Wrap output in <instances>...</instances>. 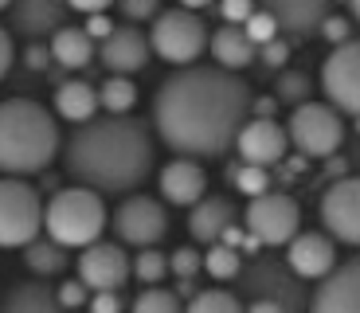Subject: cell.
Here are the masks:
<instances>
[{
	"mask_svg": "<svg viewBox=\"0 0 360 313\" xmlns=\"http://www.w3.org/2000/svg\"><path fill=\"white\" fill-rule=\"evenodd\" d=\"M286 267L297 278H325L337 267V247L325 231H297L286 243Z\"/></svg>",
	"mask_w": 360,
	"mask_h": 313,
	"instance_id": "2e32d148",
	"label": "cell"
},
{
	"mask_svg": "<svg viewBox=\"0 0 360 313\" xmlns=\"http://www.w3.org/2000/svg\"><path fill=\"white\" fill-rule=\"evenodd\" d=\"M235 149H239V161L247 165H278L290 149V137H286V125H278L274 117H247L235 134Z\"/></svg>",
	"mask_w": 360,
	"mask_h": 313,
	"instance_id": "5bb4252c",
	"label": "cell"
},
{
	"mask_svg": "<svg viewBox=\"0 0 360 313\" xmlns=\"http://www.w3.org/2000/svg\"><path fill=\"white\" fill-rule=\"evenodd\" d=\"M44 227V200L24 177H0V247H24Z\"/></svg>",
	"mask_w": 360,
	"mask_h": 313,
	"instance_id": "52a82bcc",
	"label": "cell"
},
{
	"mask_svg": "<svg viewBox=\"0 0 360 313\" xmlns=\"http://www.w3.org/2000/svg\"><path fill=\"white\" fill-rule=\"evenodd\" d=\"M274 110H278L274 98H251V114L255 117H274Z\"/></svg>",
	"mask_w": 360,
	"mask_h": 313,
	"instance_id": "bcb514c9",
	"label": "cell"
},
{
	"mask_svg": "<svg viewBox=\"0 0 360 313\" xmlns=\"http://www.w3.org/2000/svg\"><path fill=\"white\" fill-rule=\"evenodd\" d=\"M184 313H243L239 294H227V290H204V294H192Z\"/></svg>",
	"mask_w": 360,
	"mask_h": 313,
	"instance_id": "f546056e",
	"label": "cell"
},
{
	"mask_svg": "<svg viewBox=\"0 0 360 313\" xmlns=\"http://www.w3.org/2000/svg\"><path fill=\"white\" fill-rule=\"evenodd\" d=\"M251 117V87L224 67H176L157 87L153 129L180 157L204 161L231 149L239 125Z\"/></svg>",
	"mask_w": 360,
	"mask_h": 313,
	"instance_id": "6da1fadb",
	"label": "cell"
},
{
	"mask_svg": "<svg viewBox=\"0 0 360 313\" xmlns=\"http://www.w3.org/2000/svg\"><path fill=\"white\" fill-rule=\"evenodd\" d=\"M321 224L333 243L356 247L360 243V180L341 172L321 196Z\"/></svg>",
	"mask_w": 360,
	"mask_h": 313,
	"instance_id": "7c38bea8",
	"label": "cell"
},
{
	"mask_svg": "<svg viewBox=\"0 0 360 313\" xmlns=\"http://www.w3.org/2000/svg\"><path fill=\"white\" fill-rule=\"evenodd\" d=\"M231 282H235V294L266 298V302L282 305V313L306 309V286H302V278H297L286 262L270 259V255H255L247 267H239V274H235Z\"/></svg>",
	"mask_w": 360,
	"mask_h": 313,
	"instance_id": "5b68a950",
	"label": "cell"
},
{
	"mask_svg": "<svg viewBox=\"0 0 360 313\" xmlns=\"http://www.w3.org/2000/svg\"><path fill=\"white\" fill-rule=\"evenodd\" d=\"M24 63L32 67V71H47V63H51V51H47L44 44H32V47H27V55H24Z\"/></svg>",
	"mask_w": 360,
	"mask_h": 313,
	"instance_id": "7bdbcfd3",
	"label": "cell"
},
{
	"mask_svg": "<svg viewBox=\"0 0 360 313\" xmlns=\"http://www.w3.org/2000/svg\"><path fill=\"white\" fill-rule=\"evenodd\" d=\"M200 267L216 278V282H231V278L239 274V267H243V259H239V250L227 247V243H207L204 262H200Z\"/></svg>",
	"mask_w": 360,
	"mask_h": 313,
	"instance_id": "83f0119b",
	"label": "cell"
},
{
	"mask_svg": "<svg viewBox=\"0 0 360 313\" xmlns=\"http://www.w3.org/2000/svg\"><path fill=\"white\" fill-rule=\"evenodd\" d=\"M51 59L59 63V67H67V71H79V67H86L90 59H94V39L82 32V27H55L51 32Z\"/></svg>",
	"mask_w": 360,
	"mask_h": 313,
	"instance_id": "cb8c5ba5",
	"label": "cell"
},
{
	"mask_svg": "<svg viewBox=\"0 0 360 313\" xmlns=\"http://www.w3.org/2000/svg\"><path fill=\"white\" fill-rule=\"evenodd\" d=\"M153 137L129 114L79 122L63 145V169L94 192H134L153 172Z\"/></svg>",
	"mask_w": 360,
	"mask_h": 313,
	"instance_id": "7a4b0ae2",
	"label": "cell"
},
{
	"mask_svg": "<svg viewBox=\"0 0 360 313\" xmlns=\"http://www.w3.org/2000/svg\"><path fill=\"white\" fill-rule=\"evenodd\" d=\"M134 313H184V305H180V298L172 294V290L149 286V290H141V294H137Z\"/></svg>",
	"mask_w": 360,
	"mask_h": 313,
	"instance_id": "d6a6232c",
	"label": "cell"
},
{
	"mask_svg": "<svg viewBox=\"0 0 360 313\" xmlns=\"http://www.w3.org/2000/svg\"><path fill=\"white\" fill-rule=\"evenodd\" d=\"M129 274H137L145 286H157V282L169 274V255H161L157 247H141V255L129 262Z\"/></svg>",
	"mask_w": 360,
	"mask_h": 313,
	"instance_id": "4dcf8cb0",
	"label": "cell"
},
{
	"mask_svg": "<svg viewBox=\"0 0 360 313\" xmlns=\"http://www.w3.org/2000/svg\"><path fill=\"white\" fill-rule=\"evenodd\" d=\"M239 27L247 32V39H251L255 47H262L266 39H274V36H278V24H274V16H270L266 8H255L251 16H247L243 24H239Z\"/></svg>",
	"mask_w": 360,
	"mask_h": 313,
	"instance_id": "836d02e7",
	"label": "cell"
},
{
	"mask_svg": "<svg viewBox=\"0 0 360 313\" xmlns=\"http://www.w3.org/2000/svg\"><path fill=\"white\" fill-rule=\"evenodd\" d=\"M317 32H321L329 44H345L349 39V20H341V16H325L321 24H317Z\"/></svg>",
	"mask_w": 360,
	"mask_h": 313,
	"instance_id": "60d3db41",
	"label": "cell"
},
{
	"mask_svg": "<svg viewBox=\"0 0 360 313\" xmlns=\"http://www.w3.org/2000/svg\"><path fill=\"white\" fill-rule=\"evenodd\" d=\"M243 224H247V235H255L262 247H286L297 235V227H302V207H297L294 196L266 188V192L251 196Z\"/></svg>",
	"mask_w": 360,
	"mask_h": 313,
	"instance_id": "9c48e42d",
	"label": "cell"
},
{
	"mask_svg": "<svg viewBox=\"0 0 360 313\" xmlns=\"http://www.w3.org/2000/svg\"><path fill=\"white\" fill-rule=\"evenodd\" d=\"M161 192L169 204L176 207H192L200 196L207 192V172L200 169L192 157H180V161H169L161 169Z\"/></svg>",
	"mask_w": 360,
	"mask_h": 313,
	"instance_id": "ffe728a7",
	"label": "cell"
},
{
	"mask_svg": "<svg viewBox=\"0 0 360 313\" xmlns=\"http://www.w3.org/2000/svg\"><path fill=\"white\" fill-rule=\"evenodd\" d=\"M122 309H126V302H122L117 290H98L90 298V313H122Z\"/></svg>",
	"mask_w": 360,
	"mask_h": 313,
	"instance_id": "f35d334b",
	"label": "cell"
},
{
	"mask_svg": "<svg viewBox=\"0 0 360 313\" xmlns=\"http://www.w3.org/2000/svg\"><path fill=\"white\" fill-rule=\"evenodd\" d=\"M251 12H255V0H219V16L227 24H243Z\"/></svg>",
	"mask_w": 360,
	"mask_h": 313,
	"instance_id": "8d00e7d4",
	"label": "cell"
},
{
	"mask_svg": "<svg viewBox=\"0 0 360 313\" xmlns=\"http://www.w3.org/2000/svg\"><path fill=\"white\" fill-rule=\"evenodd\" d=\"M243 313H282V305L266 302V298H251V305H247Z\"/></svg>",
	"mask_w": 360,
	"mask_h": 313,
	"instance_id": "7dc6e473",
	"label": "cell"
},
{
	"mask_svg": "<svg viewBox=\"0 0 360 313\" xmlns=\"http://www.w3.org/2000/svg\"><path fill=\"white\" fill-rule=\"evenodd\" d=\"M0 313H67L47 282H20L4 294Z\"/></svg>",
	"mask_w": 360,
	"mask_h": 313,
	"instance_id": "603a6c76",
	"label": "cell"
},
{
	"mask_svg": "<svg viewBox=\"0 0 360 313\" xmlns=\"http://www.w3.org/2000/svg\"><path fill=\"white\" fill-rule=\"evenodd\" d=\"M321 87L337 114H360V44L352 36L333 44L329 59L321 63Z\"/></svg>",
	"mask_w": 360,
	"mask_h": 313,
	"instance_id": "8fae6325",
	"label": "cell"
},
{
	"mask_svg": "<svg viewBox=\"0 0 360 313\" xmlns=\"http://www.w3.org/2000/svg\"><path fill=\"white\" fill-rule=\"evenodd\" d=\"M59 153V125L47 106L32 98L0 102V172L4 177H36Z\"/></svg>",
	"mask_w": 360,
	"mask_h": 313,
	"instance_id": "3957f363",
	"label": "cell"
},
{
	"mask_svg": "<svg viewBox=\"0 0 360 313\" xmlns=\"http://www.w3.org/2000/svg\"><path fill=\"white\" fill-rule=\"evenodd\" d=\"M227 180L235 184V192H243V196H259V192H266L270 188V169H262V165H227Z\"/></svg>",
	"mask_w": 360,
	"mask_h": 313,
	"instance_id": "f1b7e54d",
	"label": "cell"
},
{
	"mask_svg": "<svg viewBox=\"0 0 360 313\" xmlns=\"http://www.w3.org/2000/svg\"><path fill=\"white\" fill-rule=\"evenodd\" d=\"M102 63H106L114 75H134L149 63V39L137 32L134 24L114 27L106 39H102Z\"/></svg>",
	"mask_w": 360,
	"mask_h": 313,
	"instance_id": "d6986e66",
	"label": "cell"
},
{
	"mask_svg": "<svg viewBox=\"0 0 360 313\" xmlns=\"http://www.w3.org/2000/svg\"><path fill=\"white\" fill-rule=\"evenodd\" d=\"M86 294H90V290L82 286L79 278H75V282H63V286L55 290V298H59V305H63L67 313H71V309H82V305H86Z\"/></svg>",
	"mask_w": 360,
	"mask_h": 313,
	"instance_id": "d590c367",
	"label": "cell"
},
{
	"mask_svg": "<svg viewBox=\"0 0 360 313\" xmlns=\"http://www.w3.org/2000/svg\"><path fill=\"white\" fill-rule=\"evenodd\" d=\"M110 227H114L117 243L141 250V247H157V243L165 239V231H169V215H165L161 200L134 192V196H126L122 204L114 207Z\"/></svg>",
	"mask_w": 360,
	"mask_h": 313,
	"instance_id": "30bf717a",
	"label": "cell"
},
{
	"mask_svg": "<svg viewBox=\"0 0 360 313\" xmlns=\"http://www.w3.org/2000/svg\"><path fill=\"white\" fill-rule=\"evenodd\" d=\"M286 59H290V44L286 39H266V44H262V63H266V67H286Z\"/></svg>",
	"mask_w": 360,
	"mask_h": 313,
	"instance_id": "ab89813d",
	"label": "cell"
},
{
	"mask_svg": "<svg viewBox=\"0 0 360 313\" xmlns=\"http://www.w3.org/2000/svg\"><path fill=\"white\" fill-rule=\"evenodd\" d=\"M200 262H204V255L200 250H192V247H176L172 250V259H169V270L176 278H192L200 270Z\"/></svg>",
	"mask_w": 360,
	"mask_h": 313,
	"instance_id": "e575fe53",
	"label": "cell"
},
{
	"mask_svg": "<svg viewBox=\"0 0 360 313\" xmlns=\"http://www.w3.org/2000/svg\"><path fill=\"white\" fill-rule=\"evenodd\" d=\"M137 102V87L129 75H110L106 82H102L98 90V106L106 110V114H129Z\"/></svg>",
	"mask_w": 360,
	"mask_h": 313,
	"instance_id": "4316f807",
	"label": "cell"
},
{
	"mask_svg": "<svg viewBox=\"0 0 360 313\" xmlns=\"http://www.w3.org/2000/svg\"><path fill=\"white\" fill-rule=\"evenodd\" d=\"M110 4H114V0H67V8H75V12H106Z\"/></svg>",
	"mask_w": 360,
	"mask_h": 313,
	"instance_id": "f6af8a7d",
	"label": "cell"
},
{
	"mask_svg": "<svg viewBox=\"0 0 360 313\" xmlns=\"http://www.w3.org/2000/svg\"><path fill=\"white\" fill-rule=\"evenodd\" d=\"M24 267L39 278H51V274H63V270L71 267V255H67V247H59L55 239H39L36 235L32 243H24Z\"/></svg>",
	"mask_w": 360,
	"mask_h": 313,
	"instance_id": "484cf974",
	"label": "cell"
},
{
	"mask_svg": "<svg viewBox=\"0 0 360 313\" xmlns=\"http://www.w3.org/2000/svg\"><path fill=\"white\" fill-rule=\"evenodd\" d=\"M286 137L302 157H333L345 141V117L325 102H297L286 122Z\"/></svg>",
	"mask_w": 360,
	"mask_h": 313,
	"instance_id": "ba28073f",
	"label": "cell"
},
{
	"mask_svg": "<svg viewBox=\"0 0 360 313\" xmlns=\"http://www.w3.org/2000/svg\"><path fill=\"white\" fill-rule=\"evenodd\" d=\"M262 8L274 16L278 36L309 39L325 16H329V0H259Z\"/></svg>",
	"mask_w": 360,
	"mask_h": 313,
	"instance_id": "e0dca14e",
	"label": "cell"
},
{
	"mask_svg": "<svg viewBox=\"0 0 360 313\" xmlns=\"http://www.w3.org/2000/svg\"><path fill=\"white\" fill-rule=\"evenodd\" d=\"M82 32H86L90 39H106L110 32H114V20H110L106 12H90L86 24H82Z\"/></svg>",
	"mask_w": 360,
	"mask_h": 313,
	"instance_id": "b9f144b4",
	"label": "cell"
},
{
	"mask_svg": "<svg viewBox=\"0 0 360 313\" xmlns=\"http://www.w3.org/2000/svg\"><path fill=\"white\" fill-rule=\"evenodd\" d=\"M157 4H161V0H117V8H122V16H126V20L157 16Z\"/></svg>",
	"mask_w": 360,
	"mask_h": 313,
	"instance_id": "74e56055",
	"label": "cell"
},
{
	"mask_svg": "<svg viewBox=\"0 0 360 313\" xmlns=\"http://www.w3.org/2000/svg\"><path fill=\"white\" fill-rule=\"evenodd\" d=\"M207 47H212V55H216V63L224 67V71H247L255 63V55H259V47L247 39V32L239 24H224L219 32H207Z\"/></svg>",
	"mask_w": 360,
	"mask_h": 313,
	"instance_id": "7402d4cb",
	"label": "cell"
},
{
	"mask_svg": "<svg viewBox=\"0 0 360 313\" xmlns=\"http://www.w3.org/2000/svg\"><path fill=\"white\" fill-rule=\"evenodd\" d=\"M306 305L309 313H360V262L349 259L333 267Z\"/></svg>",
	"mask_w": 360,
	"mask_h": 313,
	"instance_id": "9a60e30c",
	"label": "cell"
},
{
	"mask_svg": "<svg viewBox=\"0 0 360 313\" xmlns=\"http://www.w3.org/2000/svg\"><path fill=\"white\" fill-rule=\"evenodd\" d=\"M149 51H157L165 63L172 67H184V63H196L207 47V24L200 12L192 8H169L157 12L153 32H149Z\"/></svg>",
	"mask_w": 360,
	"mask_h": 313,
	"instance_id": "8992f818",
	"label": "cell"
},
{
	"mask_svg": "<svg viewBox=\"0 0 360 313\" xmlns=\"http://www.w3.org/2000/svg\"><path fill=\"white\" fill-rule=\"evenodd\" d=\"M212 0H180V8H192V12H200V8H207Z\"/></svg>",
	"mask_w": 360,
	"mask_h": 313,
	"instance_id": "c3c4849f",
	"label": "cell"
},
{
	"mask_svg": "<svg viewBox=\"0 0 360 313\" xmlns=\"http://www.w3.org/2000/svg\"><path fill=\"white\" fill-rule=\"evenodd\" d=\"M235 224V204L227 196H200L192 204V215H188V235L196 243H216L227 227Z\"/></svg>",
	"mask_w": 360,
	"mask_h": 313,
	"instance_id": "44dd1931",
	"label": "cell"
},
{
	"mask_svg": "<svg viewBox=\"0 0 360 313\" xmlns=\"http://www.w3.org/2000/svg\"><path fill=\"white\" fill-rule=\"evenodd\" d=\"M79 282L86 290H122L129 282V255L122 243H86V247H79Z\"/></svg>",
	"mask_w": 360,
	"mask_h": 313,
	"instance_id": "4fadbf2b",
	"label": "cell"
},
{
	"mask_svg": "<svg viewBox=\"0 0 360 313\" xmlns=\"http://www.w3.org/2000/svg\"><path fill=\"white\" fill-rule=\"evenodd\" d=\"M44 227L47 239H55L59 247H86V243L102 239V227H106L102 192L82 184L55 192L44 207Z\"/></svg>",
	"mask_w": 360,
	"mask_h": 313,
	"instance_id": "277c9868",
	"label": "cell"
},
{
	"mask_svg": "<svg viewBox=\"0 0 360 313\" xmlns=\"http://www.w3.org/2000/svg\"><path fill=\"white\" fill-rule=\"evenodd\" d=\"M12 36H8V27H0V79L8 75V67H12Z\"/></svg>",
	"mask_w": 360,
	"mask_h": 313,
	"instance_id": "ee69618b",
	"label": "cell"
},
{
	"mask_svg": "<svg viewBox=\"0 0 360 313\" xmlns=\"http://www.w3.org/2000/svg\"><path fill=\"white\" fill-rule=\"evenodd\" d=\"M55 114L67 117V122H86V117L98 114V90L90 87V82L82 79H71L63 82V87L55 90Z\"/></svg>",
	"mask_w": 360,
	"mask_h": 313,
	"instance_id": "d4e9b609",
	"label": "cell"
},
{
	"mask_svg": "<svg viewBox=\"0 0 360 313\" xmlns=\"http://www.w3.org/2000/svg\"><path fill=\"white\" fill-rule=\"evenodd\" d=\"M309 94H314V82H309L306 71H282L278 75L274 102H290V106H297V102H306Z\"/></svg>",
	"mask_w": 360,
	"mask_h": 313,
	"instance_id": "1f68e13d",
	"label": "cell"
},
{
	"mask_svg": "<svg viewBox=\"0 0 360 313\" xmlns=\"http://www.w3.org/2000/svg\"><path fill=\"white\" fill-rule=\"evenodd\" d=\"M12 16V27H16L20 36H32V39H44L51 36L55 27L67 24V0H8Z\"/></svg>",
	"mask_w": 360,
	"mask_h": 313,
	"instance_id": "ac0fdd59",
	"label": "cell"
},
{
	"mask_svg": "<svg viewBox=\"0 0 360 313\" xmlns=\"http://www.w3.org/2000/svg\"><path fill=\"white\" fill-rule=\"evenodd\" d=\"M4 8H8V0H0V12H4Z\"/></svg>",
	"mask_w": 360,
	"mask_h": 313,
	"instance_id": "681fc988",
	"label": "cell"
}]
</instances>
